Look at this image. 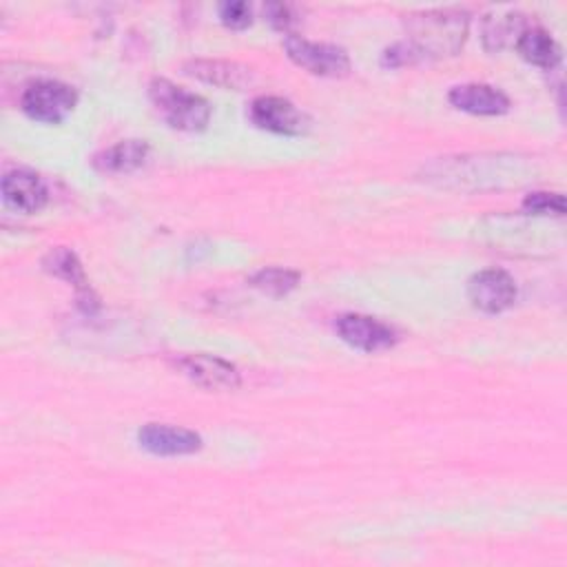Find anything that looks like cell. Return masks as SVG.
<instances>
[{"label":"cell","instance_id":"cell-1","mask_svg":"<svg viewBox=\"0 0 567 567\" xmlns=\"http://www.w3.org/2000/svg\"><path fill=\"white\" fill-rule=\"evenodd\" d=\"M408 42L421 60L456 55L467 38L470 13L463 9H430L405 18Z\"/></svg>","mask_w":567,"mask_h":567},{"label":"cell","instance_id":"cell-2","mask_svg":"<svg viewBox=\"0 0 567 567\" xmlns=\"http://www.w3.org/2000/svg\"><path fill=\"white\" fill-rule=\"evenodd\" d=\"M148 100L155 113L177 131H204L210 122V104L202 95L177 86L166 78H153L148 84Z\"/></svg>","mask_w":567,"mask_h":567},{"label":"cell","instance_id":"cell-3","mask_svg":"<svg viewBox=\"0 0 567 567\" xmlns=\"http://www.w3.org/2000/svg\"><path fill=\"white\" fill-rule=\"evenodd\" d=\"M75 89L58 80H35L20 97V109L24 115L44 124L62 122L75 109Z\"/></svg>","mask_w":567,"mask_h":567},{"label":"cell","instance_id":"cell-4","mask_svg":"<svg viewBox=\"0 0 567 567\" xmlns=\"http://www.w3.org/2000/svg\"><path fill=\"white\" fill-rule=\"evenodd\" d=\"M288 58L319 78H343L350 73V55L343 47L330 42H312L301 35H286L284 40Z\"/></svg>","mask_w":567,"mask_h":567},{"label":"cell","instance_id":"cell-5","mask_svg":"<svg viewBox=\"0 0 567 567\" xmlns=\"http://www.w3.org/2000/svg\"><path fill=\"white\" fill-rule=\"evenodd\" d=\"M467 299L476 310L498 315L516 301V284L505 270H478L467 281Z\"/></svg>","mask_w":567,"mask_h":567},{"label":"cell","instance_id":"cell-6","mask_svg":"<svg viewBox=\"0 0 567 567\" xmlns=\"http://www.w3.org/2000/svg\"><path fill=\"white\" fill-rule=\"evenodd\" d=\"M334 330L341 341L363 352H381L396 343V332L390 326L359 312H348L337 317Z\"/></svg>","mask_w":567,"mask_h":567},{"label":"cell","instance_id":"cell-7","mask_svg":"<svg viewBox=\"0 0 567 567\" xmlns=\"http://www.w3.org/2000/svg\"><path fill=\"white\" fill-rule=\"evenodd\" d=\"M250 122L257 128L279 135H301L308 128V117L286 97L261 95L250 104Z\"/></svg>","mask_w":567,"mask_h":567},{"label":"cell","instance_id":"cell-8","mask_svg":"<svg viewBox=\"0 0 567 567\" xmlns=\"http://www.w3.org/2000/svg\"><path fill=\"white\" fill-rule=\"evenodd\" d=\"M184 377L206 390H237L241 383L239 370L219 357L213 354H184L175 361Z\"/></svg>","mask_w":567,"mask_h":567},{"label":"cell","instance_id":"cell-9","mask_svg":"<svg viewBox=\"0 0 567 567\" xmlns=\"http://www.w3.org/2000/svg\"><path fill=\"white\" fill-rule=\"evenodd\" d=\"M137 443L155 456H184L202 447V436L179 425L146 423L137 432Z\"/></svg>","mask_w":567,"mask_h":567},{"label":"cell","instance_id":"cell-10","mask_svg":"<svg viewBox=\"0 0 567 567\" xmlns=\"http://www.w3.org/2000/svg\"><path fill=\"white\" fill-rule=\"evenodd\" d=\"M42 268L47 272H51L53 277L71 284L75 290H78V301L82 306L84 312H93L97 310V297L93 295L91 286L86 284V275H84V268L78 259V255L66 248V246H58V248H51L44 259H42Z\"/></svg>","mask_w":567,"mask_h":567},{"label":"cell","instance_id":"cell-11","mask_svg":"<svg viewBox=\"0 0 567 567\" xmlns=\"http://www.w3.org/2000/svg\"><path fill=\"white\" fill-rule=\"evenodd\" d=\"M447 100L458 111L472 115H503L509 111V97L503 91L478 82L452 86Z\"/></svg>","mask_w":567,"mask_h":567},{"label":"cell","instance_id":"cell-12","mask_svg":"<svg viewBox=\"0 0 567 567\" xmlns=\"http://www.w3.org/2000/svg\"><path fill=\"white\" fill-rule=\"evenodd\" d=\"M2 197L4 202L20 213H38L49 199L44 182L29 171H11L2 177Z\"/></svg>","mask_w":567,"mask_h":567},{"label":"cell","instance_id":"cell-13","mask_svg":"<svg viewBox=\"0 0 567 567\" xmlns=\"http://www.w3.org/2000/svg\"><path fill=\"white\" fill-rule=\"evenodd\" d=\"M148 151H151V146L144 140H122V142L95 153L91 164L95 171L106 173V175L131 173V171H137L146 162Z\"/></svg>","mask_w":567,"mask_h":567},{"label":"cell","instance_id":"cell-14","mask_svg":"<svg viewBox=\"0 0 567 567\" xmlns=\"http://www.w3.org/2000/svg\"><path fill=\"white\" fill-rule=\"evenodd\" d=\"M184 71L221 89H244L252 80V71L248 66L228 60H190L184 64Z\"/></svg>","mask_w":567,"mask_h":567},{"label":"cell","instance_id":"cell-15","mask_svg":"<svg viewBox=\"0 0 567 567\" xmlns=\"http://www.w3.org/2000/svg\"><path fill=\"white\" fill-rule=\"evenodd\" d=\"M516 49L523 60L540 69H554L560 62V47L543 27H527L518 35Z\"/></svg>","mask_w":567,"mask_h":567},{"label":"cell","instance_id":"cell-16","mask_svg":"<svg viewBox=\"0 0 567 567\" xmlns=\"http://www.w3.org/2000/svg\"><path fill=\"white\" fill-rule=\"evenodd\" d=\"M525 29V16L516 11L505 16H487L483 20V44L487 51H501L509 42H516Z\"/></svg>","mask_w":567,"mask_h":567},{"label":"cell","instance_id":"cell-17","mask_svg":"<svg viewBox=\"0 0 567 567\" xmlns=\"http://www.w3.org/2000/svg\"><path fill=\"white\" fill-rule=\"evenodd\" d=\"M301 275L297 270H290V268H279V266H272V268H261L257 270L252 277H250V286L261 290L264 295H270V297H284L288 295L290 290L297 288Z\"/></svg>","mask_w":567,"mask_h":567},{"label":"cell","instance_id":"cell-18","mask_svg":"<svg viewBox=\"0 0 567 567\" xmlns=\"http://www.w3.org/2000/svg\"><path fill=\"white\" fill-rule=\"evenodd\" d=\"M523 208L527 213H534V215H556V217H563L565 215V197L560 193L536 190V193H529L523 199Z\"/></svg>","mask_w":567,"mask_h":567},{"label":"cell","instance_id":"cell-19","mask_svg":"<svg viewBox=\"0 0 567 567\" xmlns=\"http://www.w3.org/2000/svg\"><path fill=\"white\" fill-rule=\"evenodd\" d=\"M217 13H219L221 24H226L228 29H235V31H241L252 22V9L244 0H226L217 7Z\"/></svg>","mask_w":567,"mask_h":567},{"label":"cell","instance_id":"cell-20","mask_svg":"<svg viewBox=\"0 0 567 567\" xmlns=\"http://www.w3.org/2000/svg\"><path fill=\"white\" fill-rule=\"evenodd\" d=\"M264 16L266 20L277 29L290 35V29L297 24V11L292 4H284V2H268L264 7Z\"/></svg>","mask_w":567,"mask_h":567},{"label":"cell","instance_id":"cell-21","mask_svg":"<svg viewBox=\"0 0 567 567\" xmlns=\"http://www.w3.org/2000/svg\"><path fill=\"white\" fill-rule=\"evenodd\" d=\"M421 55L416 53V49L403 40V42H394L392 47H388L383 53H381V64L383 66H390V69H396V66H408V64H414L419 62Z\"/></svg>","mask_w":567,"mask_h":567}]
</instances>
